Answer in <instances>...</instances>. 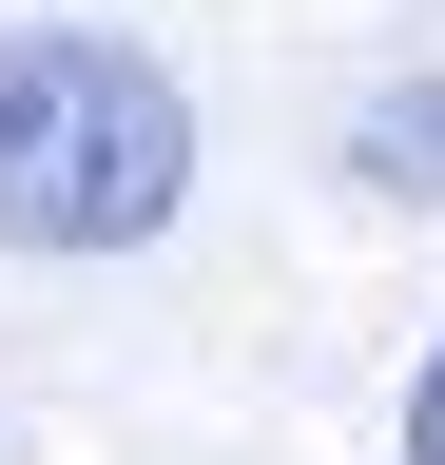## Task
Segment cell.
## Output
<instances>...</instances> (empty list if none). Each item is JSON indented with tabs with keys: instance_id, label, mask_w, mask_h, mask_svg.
<instances>
[{
	"instance_id": "cell-1",
	"label": "cell",
	"mask_w": 445,
	"mask_h": 465,
	"mask_svg": "<svg viewBox=\"0 0 445 465\" xmlns=\"http://www.w3.org/2000/svg\"><path fill=\"white\" fill-rule=\"evenodd\" d=\"M194 213V97L117 20H20L0 39V252H155Z\"/></svg>"
},
{
	"instance_id": "cell-2",
	"label": "cell",
	"mask_w": 445,
	"mask_h": 465,
	"mask_svg": "<svg viewBox=\"0 0 445 465\" xmlns=\"http://www.w3.org/2000/svg\"><path fill=\"white\" fill-rule=\"evenodd\" d=\"M368 174H407V194H445V97H407V116H368Z\"/></svg>"
},
{
	"instance_id": "cell-3",
	"label": "cell",
	"mask_w": 445,
	"mask_h": 465,
	"mask_svg": "<svg viewBox=\"0 0 445 465\" xmlns=\"http://www.w3.org/2000/svg\"><path fill=\"white\" fill-rule=\"evenodd\" d=\"M387 446H407V465H445V349L407 369V427H387Z\"/></svg>"
}]
</instances>
